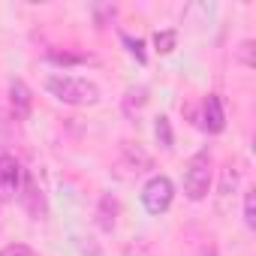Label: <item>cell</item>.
<instances>
[{
  "instance_id": "8992f818",
  "label": "cell",
  "mask_w": 256,
  "mask_h": 256,
  "mask_svg": "<svg viewBox=\"0 0 256 256\" xmlns=\"http://www.w3.org/2000/svg\"><path fill=\"white\" fill-rule=\"evenodd\" d=\"M18 199H22V205L28 208V214L34 220H46V199H42V193H40V187L34 184L30 175H24L22 190H18Z\"/></svg>"
},
{
  "instance_id": "ac0fdd59",
  "label": "cell",
  "mask_w": 256,
  "mask_h": 256,
  "mask_svg": "<svg viewBox=\"0 0 256 256\" xmlns=\"http://www.w3.org/2000/svg\"><path fill=\"white\" fill-rule=\"evenodd\" d=\"M124 42L130 46V54H136V58H139V64H145V52H142L145 46H142V40H130V36H124Z\"/></svg>"
},
{
  "instance_id": "6da1fadb",
  "label": "cell",
  "mask_w": 256,
  "mask_h": 256,
  "mask_svg": "<svg viewBox=\"0 0 256 256\" xmlns=\"http://www.w3.org/2000/svg\"><path fill=\"white\" fill-rule=\"evenodd\" d=\"M46 90L58 102H66V106H94V102H100V88L88 78H78V76H48Z\"/></svg>"
},
{
  "instance_id": "9a60e30c",
  "label": "cell",
  "mask_w": 256,
  "mask_h": 256,
  "mask_svg": "<svg viewBox=\"0 0 256 256\" xmlns=\"http://www.w3.org/2000/svg\"><path fill=\"white\" fill-rule=\"evenodd\" d=\"M238 60H241L244 66H253V42H250V40H244V42L238 46Z\"/></svg>"
},
{
  "instance_id": "5b68a950",
  "label": "cell",
  "mask_w": 256,
  "mask_h": 256,
  "mask_svg": "<svg viewBox=\"0 0 256 256\" xmlns=\"http://www.w3.org/2000/svg\"><path fill=\"white\" fill-rule=\"evenodd\" d=\"M202 126L208 133H223L226 126V112H223V100L217 94H208L202 102Z\"/></svg>"
},
{
  "instance_id": "8fae6325",
  "label": "cell",
  "mask_w": 256,
  "mask_h": 256,
  "mask_svg": "<svg viewBox=\"0 0 256 256\" xmlns=\"http://www.w3.org/2000/svg\"><path fill=\"white\" fill-rule=\"evenodd\" d=\"M175 42H178V34L175 30H157L154 34V46H157L160 54H169L175 48Z\"/></svg>"
},
{
  "instance_id": "d6986e66",
  "label": "cell",
  "mask_w": 256,
  "mask_h": 256,
  "mask_svg": "<svg viewBox=\"0 0 256 256\" xmlns=\"http://www.w3.org/2000/svg\"><path fill=\"white\" fill-rule=\"evenodd\" d=\"M52 60H58V64H78L82 58H76V54H58V52H54Z\"/></svg>"
},
{
  "instance_id": "ffe728a7",
  "label": "cell",
  "mask_w": 256,
  "mask_h": 256,
  "mask_svg": "<svg viewBox=\"0 0 256 256\" xmlns=\"http://www.w3.org/2000/svg\"><path fill=\"white\" fill-rule=\"evenodd\" d=\"M205 256H208V253H205ZM211 256H214V253H211Z\"/></svg>"
},
{
  "instance_id": "3957f363",
  "label": "cell",
  "mask_w": 256,
  "mask_h": 256,
  "mask_svg": "<svg viewBox=\"0 0 256 256\" xmlns=\"http://www.w3.org/2000/svg\"><path fill=\"white\" fill-rule=\"evenodd\" d=\"M172 199H175V187H172V181H169L166 175H154V178L142 187V205H145V211L154 214V217L166 214L169 205H172Z\"/></svg>"
},
{
  "instance_id": "e0dca14e",
  "label": "cell",
  "mask_w": 256,
  "mask_h": 256,
  "mask_svg": "<svg viewBox=\"0 0 256 256\" xmlns=\"http://www.w3.org/2000/svg\"><path fill=\"white\" fill-rule=\"evenodd\" d=\"M78 250L84 253V256H102V250L94 244V238L88 235V238H78Z\"/></svg>"
},
{
  "instance_id": "7a4b0ae2",
  "label": "cell",
  "mask_w": 256,
  "mask_h": 256,
  "mask_svg": "<svg viewBox=\"0 0 256 256\" xmlns=\"http://www.w3.org/2000/svg\"><path fill=\"white\" fill-rule=\"evenodd\" d=\"M211 190V154L199 151L190 157L187 169H184V193L193 202H202Z\"/></svg>"
},
{
  "instance_id": "7c38bea8",
  "label": "cell",
  "mask_w": 256,
  "mask_h": 256,
  "mask_svg": "<svg viewBox=\"0 0 256 256\" xmlns=\"http://www.w3.org/2000/svg\"><path fill=\"white\" fill-rule=\"evenodd\" d=\"M235 187H238V172L232 166H226L223 169V181H220V199H229L235 193Z\"/></svg>"
},
{
  "instance_id": "52a82bcc",
  "label": "cell",
  "mask_w": 256,
  "mask_h": 256,
  "mask_svg": "<svg viewBox=\"0 0 256 256\" xmlns=\"http://www.w3.org/2000/svg\"><path fill=\"white\" fill-rule=\"evenodd\" d=\"M10 106H12V112H16V118H28L30 114V106H34V96H30V90H28V84L24 82H12L10 84Z\"/></svg>"
},
{
  "instance_id": "9c48e42d",
  "label": "cell",
  "mask_w": 256,
  "mask_h": 256,
  "mask_svg": "<svg viewBox=\"0 0 256 256\" xmlns=\"http://www.w3.org/2000/svg\"><path fill=\"white\" fill-rule=\"evenodd\" d=\"M124 160L130 163V166H136V172H148L151 166H154V160H151V154L136 142H124Z\"/></svg>"
},
{
  "instance_id": "277c9868",
  "label": "cell",
  "mask_w": 256,
  "mask_h": 256,
  "mask_svg": "<svg viewBox=\"0 0 256 256\" xmlns=\"http://www.w3.org/2000/svg\"><path fill=\"white\" fill-rule=\"evenodd\" d=\"M22 181H24V172H22L18 160L10 154H0V196L4 199L16 196L22 190Z\"/></svg>"
},
{
  "instance_id": "30bf717a",
  "label": "cell",
  "mask_w": 256,
  "mask_h": 256,
  "mask_svg": "<svg viewBox=\"0 0 256 256\" xmlns=\"http://www.w3.org/2000/svg\"><path fill=\"white\" fill-rule=\"evenodd\" d=\"M145 102H148V88H130L124 96V114H130V118L139 114Z\"/></svg>"
},
{
  "instance_id": "4fadbf2b",
  "label": "cell",
  "mask_w": 256,
  "mask_h": 256,
  "mask_svg": "<svg viewBox=\"0 0 256 256\" xmlns=\"http://www.w3.org/2000/svg\"><path fill=\"white\" fill-rule=\"evenodd\" d=\"M154 133H157V142L169 151V148H172V124H169V118H157Z\"/></svg>"
},
{
  "instance_id": "ba28073f",
  "label": "cell",
  "mask_w": 256,
  "mask_h": 256,
  "mask_svg": "<svg viewBox=\"0 0 256 256\" xmlns=\"http://www.w3.org/2000/svg\"><path fill=\"white\" fill-rule=\"evenodd\" d=\"M118 199H112L108 193L106 196H100V205H96V223H100V229H106V232H112L114 229V223H118Z\"/></svg>"
},
{
  "instance_id": "2e32d148",
  "label": "cell",
  "mask_w": 256,
  "mask_h": 256,
  "mask_svg": "<svg viewBox=\"0 0 256 256\" xmlns=\"http://www.w3.org/2000/svg\"><path fill=\"white\" fill-rule=\"evenodd\" d=\"M0 256H36V253L30 247H24V244H10V247L0 250Z\"/></svg>"
},
{
  "instance_id": "5bb4252c",
  "label": "cell",
  "mask_w": 256,
  "mask_h": 256,
  "mask_svg": "<svg viewBox=\"0 0 256 256\" xmlns=\"http://www.w3.org/2000/svg\"><path fill=\"white\" fill-rule=\"evenodd\" d=\"M244 226L247 229H256V193L253 190L244 196Z\"/></svg>"
}]
</instances>
